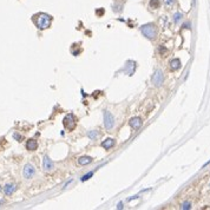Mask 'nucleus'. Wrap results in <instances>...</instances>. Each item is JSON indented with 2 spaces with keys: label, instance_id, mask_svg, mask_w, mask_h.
<instances>
[{
  "label": "nucleus",
  "instance_id": "nucleus-18",
  "mask_svg": "<svg viewBox=\"0 0 210 210\" xmlns=\"http://www.w3.org/2000/svg\"><path fill=\"white\" fill-rule=\"evenodd\" d=\"M164 3H165V5H167L168 7H170V6H172V5H174L175 0H164Z\"/></svg>",
  "mask_w": 210,
  "mask_h": 210
},
{
  "label": "nucleus",
  "instance_id": "nucleus-8",
  "mask_svg": "<svg viewBox=\"0 0 210 210\" xmlns=\"http://www.w3.org/2000/svg\"><path fill=\"white\" fill-rule=\"evenodd\" d=\"M43 167H44L45 171H51L53 169V162L47 156H45L44 160H43Z\"/></svg>",
  "mask_w": 210,
  "mask_h": 210
},
{
  "label": "nucleus",
  "instance_id": "nucleus-4",
  "mask_svg": "<svg viewBox=\"0 0 210 210\" xmlns=\"http://www.w3.org/2000/svg\"><path fill=\"white\" fill-rule=\"evenodd\" d=\"M64 125L67 130H73L76 128V119L73 115H67L64 118Z\"/></svg>",
  "mask_w": 210,
  "mask_h": 210
},
{
  "label": "nucleus",
  "instance_id": "nucleus-9",
  "mask_svg": "<svg viewBox=\"0 0 210 210\" xmlns=\"http://www.w3.org/2000/svg\"><path fill=\"white\" fill-rule=\"evenodd\" d=\"M26 147L30 151H34L37 147H38V143H37V141H34V139H29L26 143Z\"/></svg>",
  "mask_w": 210,
  "mask_h": 210
},
{
  "label": "nucleus",
  "instance_id": "nucleus-3",
  "mask_svg": "<svg viewBox=\"0 0 210 210\" xmlns=\"http://www.w3.org/2000/svg\"><path fill=\"white\" fill-rule=\"evenodd\" d=\"M113 125H115V118H113V116L111 115L109 111H105V112H104V126H105V129L111 130V129L113 128Z\"/></svg>",
  "mask_w": 210,
  "mask_h": 210
},
{
  "label": "nucleus",
  "instance_id": "nucleus-7",
  "mask_svg": "<svg viewBox=\"0 0 210 210\" xmlns=\"http://www.w3.org/2000/svg\"><path fill=\"white\" fill-rule=\"evenodd\" d=\"M130 125H131V128L135 129V130L139 129V128L142 126V119H141L139 117H133V118H131V119H130Z\"/></svg>",
  "mask_w": 210,
  "mask_h": 210
},
{
  "label": "nucleus",
  "instance_id": "nucleus-15",
  "mask_svg": "<svg viewBox=\"0 0 210 210\" xmlns=\"http://www.w3.org/2000/svg\"><path fill=\"white\" fill-rule=\"evenodd\" d=\"M183 210H189V209H191V203L190 202H184L183 204H182V207H181Z\"/></svg>",
  "mask_w": 210,
  "mask_h": 210
},
{
  "label": "nucleus",
  "instance_id": "nucleus-13",
  "mask_svg": "<svg viewBox=\"0 0 210 210\" xmlns=\"http://www.w3.org/2000/svg\"><path fill=\"white\" fill-rule=\"evenodd\" d=\"M16 190V185L14 184H6L5 188H4V191L6 195H12Z\"/></svg>",
  "mask_w": 210,
  "mask_h": 210
},
{
  "label": "nucleus",
  "instance_id": "nucleus-14",
  "mask_svg": "<svg viewBox=\"0 0 210 210\" xmlns=\"http://www.w3.org/2000/svg\"><path fill=\"white\" fill-rule=\"evenodd\" d=\"M150 6L152 8H158L159 7V0H151V1H150Z\"/></svg>",
  "mask_w": 210,
  "mask_h": 210
},
{
  "label": "nucleus",
  "instance_id": "nucleus-20",
  "mask_svg": "<svg viewBox=\"0 0 210 210\" xmlns=\"http://www.w3.org/2000/svg\"><path fill=\"white\" fill-rule=\"evenodd\" d=\"M13 137H14V138H16L17 141H19V142H20V141L22 139V137H21V136H20L19 133H17V132H16V133H13Z\"/></svg>",
  "mask_w": 210,
  "mask_h": 210
},
{
  "label": "nucleus",
  "instance_id": "nucleus-19",
  "mask_svg": "<svg viewBox=\"0 0 210 210\" xmlns=\"http://www.w3.org/2000/svg\"><path fill=\"white\" fill-rule=\"evenodd\" d=\"M92 175H93V172H89L88 175H85V176H83V177H82V181L84 182V181H86V179H89V178H90Z\"/></svg>",
  "mask_w": 210,
  "mask_h": 210
},
{
  "label": "nucleus",
  "instance_id": "nucleus-10",
  "mask_svg": "<svg viewBox=\"0 0 210 210\" xmlns=\"http://www.w3.org/2000/svg\"><path fill=\"white\" fill-rule=\"evenodd\" d=\"M115 145V141L112 139V138H107V139H105L103 143H102V146L104 147L105 150H109V149H111Z\"/></svg>",
  "mask_w": 210,
  "mask_h": 210
},
{
  "label": "nucleus",
  "instance_id": "nucleus-1",
  "mask_svg": "<svg viewBox=\"0 0 210 210\" xmlns=\"http://www.w3.org/2000/svg\"><path fill=\"white\" fill-rule=\"evenodd\" d=\"M34 21H35V25H37V27H38V29L46 30V29L50 27V25H51L52 17L46 14V13H39V14L35 16Z\"/></svg>",
  "mask_w": 210,
  "mask_h": 210
},
{
  "label": "nucleus",
  "instance_id": "nucleus-22",
  "mask_svg": "<svg viewBox=\"0 0 210 210\" xmlns=\"http://www.w3.org/2000/svg\"><path fill=\"white\" fill-rule=\"evenodd\" d=\"M0 190H1V187H0Z\"/></svg>",
  "mask_w": 210,
  "mask_h": 210
},
{
  "label": "nucleus",
  "instance_id": "nucleus-5",
  "mask_svg": "<svg viewBox=\"0 0 210 210\" xmlns=\"http://www.w3.org/2000/svg\"><path fill=\"white\" fill-rule=\"evenodd\" d=\"M152 83L155 84V86H160L163 84V72L160 70H157L155 72V75L152 76Z\"/></svg>",
  "mask_w": 210,
  "mask_h": 210
},
{
  "label": "nucleus",
  "instance_id": "nucleus-2",
  "mask_svg": "<svg viewBox=\"0 0 210 210\" xmlns=\"http://www.w3.org/2000/svg\"><path fill=\"white\" fill-rule=\"evenodd\" d=\"M141 31L147 39H155L157 35V27L154 24H146V25L141 27Z\"/></svg>",
  "mask_w": 210,
  "mask_h": 210
},
{
  "label": "nucleus",
  "instance_id": "nucleus-12",
  "mask_svg": "<svg viewBox=\"0 0 210 210\" xmlns=\"http://www.w3.org/2000/svg\"><path fill=\"white\" fill-rule=\"evenodd\" d=\"M92 162V158L90 157V156H83V157H80L79 159H78V163L80 164V165H86V164H90Z\"/></svg>",
  "mask_w": 210,
  "mask_h": 210
},
{
  "label": "nucleus",
  "instance_id": "nucleus-11",
  "mask_svg": "<svg viewBox=\"0 0 210 210\" xmlns=\"http://www.w3.org/2000/svg\"><path fill=\"white\" fill-rule=\"evenodd\" d=\"M181 67V60L179 59H172L171 61H170V69L172 70V71H176V70H178Z\"/></svg>",
  "mask_w": 210,
  "mask_h": 210
},
{
  "label": "nucleus",
  "instance_id": "nucleus-6",
  "mask_svg": "<svg viewBox=\"0 0 210 210\" xmlns=\"http://www.w3.org/2000/svg\"><path fill=\"white\" fill-rule=\"evenodd\" d=\"M34 172H35V169L32 164H26L25 167H24V177L30 179L34 176Z\"/></svg>",
  "mask_w": 210,
  "mask_h": 210
},
{
  "label": "nucleus",
  "instance_id": "nucleus-17",
  "mask_svg": "<svg viewBox=\"0 0 210 210\" xmlns=\"http://www.w3.org/2000/svg\"><path fill=\"white\" fill-rule=\"evenodd\" d=\"M181 18H182V14L179 13V12H178V13H176V14L174 16V20H175V22H178Z\"/></svg>",
  "mask_w": 210,
  "mask_h": 210
},
{
  "label": "nucleus",
  "instance_id": "nucleus-21",
  "mask_svg": "<svg viewBox=\"0 0 210 210\" xmlns=\"http://www.w3.org/2000/svg\"><path fill=\"white\" fill-rule=\"evenodd\" d=\"M117 208H118V209H122V208H123V203H122V202L118 203V207H117Z\"/></svg>",
  "mask_w": 210,
  "mask_h": 210
},
{
  "label": "nucleus",
  "instance_id": "nucleus-16",
  "mask_svg": "<svg viewBox=\"0 0 210 210\" xmlns=\"http://www.w3.org/2000/svg\"><path fill=\"white\" fill-rule=\"evenodd\" d=\"M88 136L90 138H92V139H94L96 137H98V132L97 131H90L89 133H88Z\"/></svg>",
  "mask_w": 210,
  "mask_h": 210
}]
</instances>
